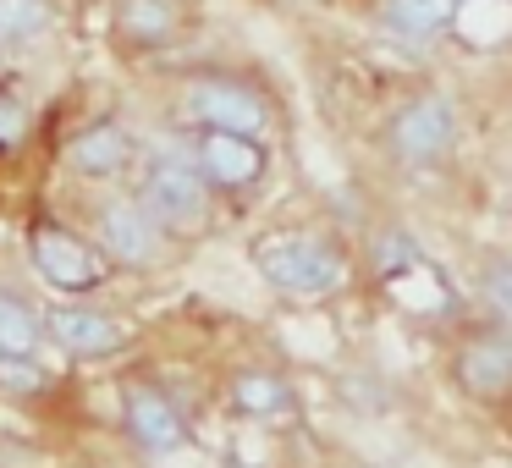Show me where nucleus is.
Wrapping results in <instances>:
<instances>
[{"instance_id":"1","label":"nucleus","mask_w":512,"mask_h":468,"mask_svg":"<svg viewBox=\"0 0 512 468\" xmlns=\"http://www.w3.org/2000/svg\"><path fill=\"white\" fill-rule=\"evenodd\" d=\"M254 265L281 298H331L347 281V254L342 243L314 232H276L254 248Z\"/></svg>"},{"instance_id":"2","label":"nucleus","mask_w":512,"mask_h":468,"mask_svg":"<svg viewBox=\"0 0 512 468\" xmlns=\"http://www.w3.org/2000/svg\"><path fill=\"white\" fill-rule=\"evenodd\" d=\"M133 199L144 204V215L160 232H193V226H204V215H210V182L199 177L193 155L160 149V155H149Z\"/></svg>"},{"instance_id":"3","label":"nucleus","mask_w":512,"mask_h":468,"mask_svg":"<svg viewBox=\"0 0 512 468\" xmlns=\"http://www.w3.org/2000/svg\"><path fill=\"white\" fill-rule=\"evenodd\" d=\"M28 259H34V270L50 287L72 292V298L105 287V276H111V259L100 254V243H89L83 232H72V226H61V221H39L34 232H28Z\"/></svg>"},{"instance_id":"4","label":"nucleus","mask_w":512,"mask_h":468,"mask_svg":"<svg viewBox=\"0 0 512 468\" xmlns=\"http://www.w3.org/2000/svg\"><path fill=\"white\" fill-rule=\"evenodd\" d=\"M452 380L485 408H512V325H485L452 347Z\"/></svg>"},{"instance_id":"5","label":"nucleus","mask_w":512,"mask_h":468,"mask_svg":"<svg viewBox=\"0 0 512 468\" xmlns=\"http://www.w3.org/2000/svg\"><path fill=\"white\" fill-rule=\"evenodd\" d=\"M182 116L204 133H232V138H259L270 122L265 100L243 78H193L182 94Z\"/></svg>"},{"instance_id":"6","label":"nucleus","mask_w":512,"mask_h":468,"mask_svg":"<svg viewBox=\"0 0 512 468\" xmlns=\"http://www.w3.org/2000/svg\"><path fill=\"white\" fill-rule=\"evenodd\" d=\"M452 138H457V116L441 94H419V100H408L386 122V144L402 166H430V160H441L452 149Z\"/></svg>"},{"instance_id":"7","label":"nucleus","mask_w":512,"mask_h":468,"mask_svg":"<svg viewBox=\"0 0 512 468\" xmlns=\"http://www.w3.org/2000/svg\"><path fill=\"white\" fill-rule=\"evenodd\" d=\"M94 243H100V254L111 259V265L144 270V265H155V259H160L166 232L149 221L138 199H111V204L94 210Z\"/></svg>"},{"instance_id":"8","label":"nucleus","mask_w":512,"mask_h":468,"mask_svg":"<svg viewBox=\"0 0 512 468\" xmlns=\"http://www.w3.org/2000/svg\"><path fill=\"white\" fill-rule=\"evenodd\" d=\"M45 336L72 358H111L127 342V325L105 309H89V303H56L45 314Z\"/></svg>"},{"instance_id":"9","label":"nucleus","mask_w":512,"mask_h":468,"mask_svg":"<svg viewBox=\"0 0 512 468\" xmlns=\"http://www.w3.org/2000/svg\"><path fill=\"white\" fill-rule=\"evenodd\" d=\"M193 166L210 188H254L265 177L270 155L259 138H232V133H199L193 144Z\"/></svg>"},{"instance_id":"10","label":"nucleus","mask_w":512,"mask_h":468,"mask_svg":"<svg viewBox=\"0 0 512 468\" xmlns=\"http://www.w3.org/2000/svg\"><path fill=\"white\" fill-rule=\"evenodd\" d=\"M122 424H127V435L155 457L177 452V446L188 441V424H182L177 402H171L160 386H133L127 391L122 397Z\"/></svg>"},{"instance_id":"11","label":"nucleus","mask_w":512,"mask_h":468,"mask_svg":"<svg viewBox=\"0 0 512 468\" xmlns=\"http://www.w3.org/2000/svg\"><path fill=\"white\" fill-rule=\"evenodd\" d=\"M133 155H138L133 133H127L122 122H111V116H100V122H89L83 133H72V144H67V160H72V171H78V177H94V182H105V177H122V171L133 166Z\"/></svg>"},{"instance_id":"12","label":"nucleus","mask_w":512,"mask_h":468,"mask_svg":"<svg viewBox=\"0 0 512 468\" xmlns=\"http://www.w3.org/2000/svg\"><path fill=\"white\" fill-rule=\"evenodd\" d=\"M457 12H463L457 0H386L380 23H386V34L408 39V45H435L441 34H452Z\"/></svg>"},{"instance_id":"13","label":"nucleus","mask_w":512,"mask_h":468,"mask_svg":"<svg viewBox=\"0 0 512 468\" xmlns=\"http://www.w3.org/2000/svg\"><path fill=\"white\" fill-rule=\"evenodd\" d=\"M232 408L243 419H259V424H276L292 413V386L276 375V369H237L232 375Z\"/></svg>"},{"instance_id":"14","label":"nucleus","mask_w":512,"mask_h":468,"mask_svg":"<svg viewBox=\"0 0 512 468\" xmlns=\"http://www.w3.org/2000/svg\"><path fill=\"white\" fill-rule=\"evenodd\" d=\"M50 23H56V0H0V50L50 34Z\"/></svg>"},{"instance_id":"15","label":"nucleus","mask_w":512,"mask_h":468,"mask_svg":"<svg viewBox=\"0 0 512 468\" xmlns=\"http://www.w3.org/2000/svg\"><path fill=\"white\" fill-rule=\"evenodd\" d=\"M39 336H45V320L23 298L0 292V358H34Z\"/></svg>"},{"instance_id":"16","label":"nucleus","mask_w":512,"mask_h":468,"mask_svg":"<svg viewBox=\"0 0 512 468\" xmlns=\"http://www.w3.org/2000/svg\"><path fill=\"white\" fill-rule=\"evenodd\" d=\"M122 34L160 45V39L177 34V6L171 0H122Z\"/></svg>"},{"instance_id":"17","label":"nucleus","mask_w":512,"mask_h":468,"mask_svg":"<svg viewBox=\"0 0 512 468\" xmlns=\"http://www.w3.org/2000/svg\"><path fill=\"white\" fill-rule=\"evenodd\" d=\"M28 122H34V105H28L23 83L0 78V155H17V144L28 138Z\"/></svg>"},{"instance_id":"18","label":"nucleus","mask_w":512,"mask_h":468,"mask_svg":"<svg viewBox=\"0 0 512 468\" xmlns=\"http://www.w3.org/2000/svg\"><path fill=\"white\" fill-rule=\"evenodd\" d=\"M369 259H375V276H380V281H397L402 270L419 265L424 254H419V243H413L408 232H380L375 248H369Z\"/></svg>"},{"instance_id":"19","label":"nucleus","mask_w":512,"mask_h":468,"mask_svg":"<svg viewBox=\"0 0 512 468\" xmlns=\"http://www.w3.org/2000/svg\"><path fill=\"white\" fill-rule=\"evenodd\" d=\"M479 287H485V303L501 314V325H512V259H490Z\"/></svg>"},{"instance_id":"20","label":"nucleus","mask_w":512,"mask_h":468,"mask_svg":"<svg viewBox=\"0 0 512 468\" xmlns=\"http://www.w3.org/2000/svg\"><path fill=\"white\" fill-rule=\"evenodd\" d=\"M0 386L6 391H45V364H34V358H0Z\"/></svg>"}]
</instances>
